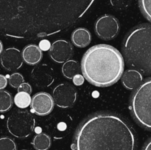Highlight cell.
<instances>
[{
  "instance_id": "obj_13",
  "label": "cell",
  "mask_w": 151,
  "mask_h": 150,
  "mask_svg": "<svg viewBox=\"0 0 151 150\" xmlns=\"http://www.w3.org/2000/svg\"><path fill=\"white\" fill-rule=\"evenodd\" d=\"M22 57L23 61L27 64L35 66L40 63L43 57V53L38 46L35 44H29L22 50Z\"/></svg>"
},
{
  "instance_id": "obj_30",
  "label": "cell",
  "mask_w": 151,
  "mask_h": 150,
  "mask_svg": "<svg viewBox=\"0 0 151 150\" xmlns=\"http://www.w3.org/2000/svg\"><path fill=\"white\" fill-rule=\"evenodd\" d=\"M22 150H27V149H22Z\"/></svg>"
},
{
  "instance_id": "obj_29",
  "label": "cell",
  "mask_w": 151,
  "mask_h": 150,
  "mask_svg": "<svg viewBox=\"0 0 151 150\" xmlns=\"http://www.w3.org/2000/svg\"><path fill=\"white\" fill-rule=\"evenodd\" d=\"M3 51V45H2V43L1 41H0V54H1V52Z\"/></svg>"
},
{
  "instance_id": "obj_26",
  "label": "cell",
  "mask_w": 151,
  "mask_h": 150,
  "mask_svg": "<svg viewBox=\"0 0 151 150\" xmlns=\"http://www.w3.org/2000/svg\"><path fill=\"white\" fill-rule=\"evenodd\" d=\"M50 46H51V44H50V42L48 40L46 39L41 40L39 42V44H38V47H39V49L42 51H48L50 49Z\"/></svg>"
},
{
  "instance_id": "obj_16",
  "label": "cell",
  "mask_w": 151,
  "mask_h": 150,
  "mask_svg": "<svg viewBox=\"0 0 151 150\" xmlns=\"http://www.w3.org/2000/svg\"><path fill=\"white\" fill-rule=\"evenodd\" d=\"M80 70L79 63L75 60H69L65 62L61 69L63 76L69 79H72L75 75L79 74Z\"/></svg>"
},
{
  "instance_id": "obj_27",
  "label": "cell",
  "mask_w": 151,
  "mask_h": 150,
  "mask_svg": "<svg viewBox=\"0 0 151 150\" xmlns=\"http://www.w3.org/2000/svg\"><path fill=\"white\" fill-rule=\"evenodd\" d=\"M7 79L5 76L0 74V90H3L7 87Z\"/></svg>"
},
{
  "instance_id": "obj_2",
  "label": "cell",
  "mask_w": 151,
  "mask_h": 150,
  "mask_svg": "<svg viewBox=\"0 0 151 150\" xmlns=\"http://www.w3.org/2000/svg\"><path fill=\"white\" fill-rule=\"evenodd\" d=\"M74 150H136L137 138L131 125L113 113L90 116L75 132Z\"/></svg>"
},
{
  "instance_id": "obj_21",
  "label": "cell",
  "mask_w": 151,
  "mask_h": 150,
  "mask_svg": "<svg viewBox=\"0 0 151 150\" xmlns=\"http://www.w3.org/2000/svg\"><path fill=\"white\" fill-rule=\"evenodd\" d=\"M8 82L10 86L12 88H18L21 84L24 82V79L22 74H21L19 72H15L13 74L8 76Z\"/></svg>"
},
{
  "instance_id": "obj_10",
  "label": "cell",
  "mask_w": 151,
  "mask_h": 150,
  "mask_svg": "<svg viewBox=\"0 0 151 150\" xmlns=\"http://www.w3.org/2000/svg\"><path fill=\"white\" fill-rule=\"evenodd\" d=\"M52 96L47 92H39L31 98V111L38 116H44L50 114L54 108Z\"/></svg>"
},
{
  "instance_id": "obj_14",
  "label": "cell",
  "mask_w": 151,
  "mask_h": 150,
  "mask_svg": "<svg viewBox=\"0 0 151 150\" xmlns=\"http://www.w3.org/2000/svg\"><path fill=\"white\" fill-rule=\"evenodd\" d=\"M143 76L142 73L136 69H129L122 75V83L125 88L130 91L136 89L142 84Z\"/></svg>"
},
{
  "instance_id": "obj_25",
  "label": "cell",
  "mask_w": 151,
  "mask_h": 150,
  "mask_svg": "<svg viewBox=\"0 0 151 150\" xmlns=\"http://www.w3.org/2000/svg\"><path fill=\"white\" fill-rule=\"evenodd\" d=\"M72 82H73L74 85H76V86H80V85H82L84 83V81H85V78L83 75L78 74L75 75L74 77L72 78Z\"/></svg>"
},
{
  "instance_id": "obj_8",
  "label": "cell",
  "mask_w": 151,
  "mask_h": 150,
  "mask_svg": "<svg viewBox=\"0 0 151 150\" xmlns=\"http://www.w3.org/2000/svg\"><path fill=\"white\" fill-rule=\"evenodd\" d=\"M52 99L58 107L61 108L71 107L76 101V89L69 83L59 84L53 90Z\"/></svg>"
},
{
  "instance_id": "obj_7",
  "label": "cell",
  "mask_w": 151,
  "mask_h": 150,
  "mask_svg": "<svg viewBox=\"0 0 151 150\" xmlns=\"http://www.w3.org/2000/svg\"><path fill=\"white\" fill-rule=\"evenodd\" d=\"M120 29L118 19L111 15H104L99 18L94 24L97 36L105 41H111L117 36Z\"/></svg>"
},
{
  "instance_id": "obj_1",
  "label": "cell",
  "mask_w": 151,
  "mask_h": 150,
  "mask_svg": "<svg viewBox=\"0 0 151 150\" xmlns=\"http://www.w3.org/2000/svg\"><path fill=\"white\" fill-rule=\"evenodd\" d=\"M95 0H0V35L35 41L69 29Z\"/></svg>"
},
{
  "instance_id": "obj_20",
  "label": "cell",
  "mask_w": 151,
  "mask_h": 150,
  "mask_svg": "<svg viewBox=\"0 0 151 150\" xmlns=\"http://www.w3.org/2000/svg\"><path fill=\"white\" fill-rule=\"evenodd\" d=\"M0 150H17L16 143L8 137L0 138Z\"/></svg>"
},
{
  "instance_id": "obj_24",
  "label": "cell",
  "mask_w": 151,
  "mask_h": 150,
  "mask_svg": "<svg viewBox=\"0 0 151 150\" xmlns=\"http://www.w3.org/2000/svg\"><path fill=\"white\" fill-rule=\"evenodd\" d=\"M17 89L18 92H25L29 94L32 93V87L27 82H23L22 84H21Z\"/></svg>"
},
{
  "instance_id": "obj_18",
  "label": "cell",
  "mask_w": 151,
  "mask_h": 150,
  "mask_svg": "<svg viewBox=\"0 0 151 150\" xmlns=\"http://www.w3.org/2000/svg\"><path fill=\"white\" fill-rule=\"evenodd\" d=\"M13 102L11 94L7 91L0 90V113H4L10 110Z\"/></svg>"
},
{
  "instance_id": "obj_28",
  "label": "cell",
  "mask_w": 151,
  "mask_h": 150,
  "mask_svg": "<svg viewBox=\"0 0 151 150\" xmlns=\"http://www.w3.org/2000/svg\"><path fill=\"white\" fill-rule=\"evenodd\" d=\"M143 150H151V141L150 139H149L148 141H147V143L145 145L144 148H143Z\"/></svg>"
},
{
  "instance_id": "obj_4",
  "label": "cell",
  "mask_w": 151,
  "mask_h": 150,
  "mask_svg": "<svg viewBox=\"0 0 151 150\" xmlns=\"http://www.w3.org/2000/svg\"><path fill=\"white\" fill-rule=\"evenodd\" d=\"M127 63L140 73L150 74V24H144L133 29L122 46Z\"/></svg>"
},
{
  "instance_id": "obj_15",
  "label": "cell",
  "mask_w": 151,
  "mask_h": 150,
  "mask_svg": "<svg viewBox=\"0 0 151 150\" xmlns=\"http://www.w3.org/2000/svg\"><path fill=\"white\" fill-rule=\"evenodd\" d=\"M72 44L79 48H85L91 41V35L89 30L86 28H77L73 31L71 36Z\"/></svg>"
},
{
  "instance_id": "obj_17",
  "label": "cell",
  "mask_w": 151,
  "mask_h": 150,
  "mask_svg": "<svg viewBox=\"0 0 151 150\" xmlns=\"http://www.w3.org/2000/svg\"><path fill=\"white\" fill-rule=\"evenodd\" d=\"M51 138L47 134L41 132L34 137L32 144L36 150H48L51 146Z\"/></svg>"
},
{
  "instance_id": "obj_6",
  "label": "cell",
  "mask_w": 151,
  "mask_h": 150,
  "mask_svg": "<svg viewBox=\"0 0 151 150\" xmlns=\"http://www.w3.org/2000/svg\"><path fill=\"white\" fill-rule=\"evenodd\" d=\"M35 119L27 110H16L7 120V130L13 136L17 138H26L34 131Z\"/></svg>"
},
{
  "instance_id": "obj_19",
  "label": "cell",
  "mask_w": 151,
  "mask_h": 150,
  "mask_svg": "<svg viewBox=\"0 0 151 150\" xmlns=\"http://www.w3.org/2000/svg\"><path fill=\"white\" fill-rule=\"evenodd\" d=\"M15 104L20 109H24L31 104L30 94L25 92H18L13 99Z\"/></svg>"
},
{
  "instance_id": "obj_11",
  "label": "cell",
  "mask_w": 151,
  "mask_h": 150,
  "mask_svg": "<svg viewBox=\"0 0 151 150\" xmlns=\"http://www.w3.org/2000/svg\"><path fill=\"white\" fill-rule=\"evenodd\" d=\"M74 53L73 47L69 41L59 39L51 44L49 49V55L53 61L63 63L69 60Z\"/></svg>"
},
{
  "instance_id": "obj_3",
  "label": "cell",
  "mask_w": 151,
  "mask_h": 150,
  "mask_svg": "<svg viewBox=\"0 0 151 150\" xmlns=\"http://www.w3.org/2000/svg\"><path fill=\"white\" fill-rule=\"evenodd\" d=\"M125 62L112 46L99 44L88 49L81 61L83 76L91 85L100 88L116 83L122 76Z\"/></svg>"
},
{
  "instance_id": "obj_5",
  "label": "cell",
  "mask_w": 151,
  "mask_h": 150,
  "mask_svg": "<svg viewBox=\"0 0 151 150\" xmlns=\"http://www.w3.org/2000/svg\"><path fill=\"white\" fill-rule=\"evenodd\" d=\"M151 80L148 78L134 91L131 98V110L137 122L143 127L150 130Z\"/></svg>"
},
{
  "instance_id": "obj_22",
  "label": "cell",
  "mask_w": 151,
  "mask_h": 150,
  "mask_svg": "<svg viewBox=\"0 0 151 150\" xmlns=\"http://www.w3.org/2000/svg\"><path fill=\"white\" fill-rule=\"evenodd\" d=\"M139 7L145 17L147 21H151V5L150 0H139Z\"/></svg>"
},
{
  "instance_id": "obj_9",
  "label": "cell",
  "mask_w": 151,
  "mask_h": 150,
  "mask_svg": "<svg viewBox=\"0 0 151 150\" xmlns=\"http://www.w3.org/2000/svg\"><path fill=\"white\" fill-rule=\"evenodd\" d=\"M31 79L38 88H44L50 86L55 80V72L47 64H38L31 71Z\"/></svg>"
},
{
  "instance_id": "obj_12",
  "label": "cell",
  "mask_w": 151,
  "mask_h": 150,
  "mask_svg": "<svg viewBox=\"0 0 151 150\" xmlns=\"http://www.w3.org/2000/svg\"><path fill=\"white\" fill-rule=\"evenodd\" d=\"M0 61L4 69L9 71H14L20 69L23 65L22 52L14 47L6 49L1 52Z\"/></svg>"
},
{
  "instance_id": "obj_23",
  "label": "cell",
  "mask_w": 151,
  "mask_h": 150,
  "mask_svg": "<svg viewBox=\"0 0 151 150\" xmlns=\"http://www.w3.org/2000/svg\"><path fill=\"white\" fill-rule=\"evenodd\" d=\"M111 5L116 10H125L131 4V0H110Z\"/></svg>"
}]
</instances>
